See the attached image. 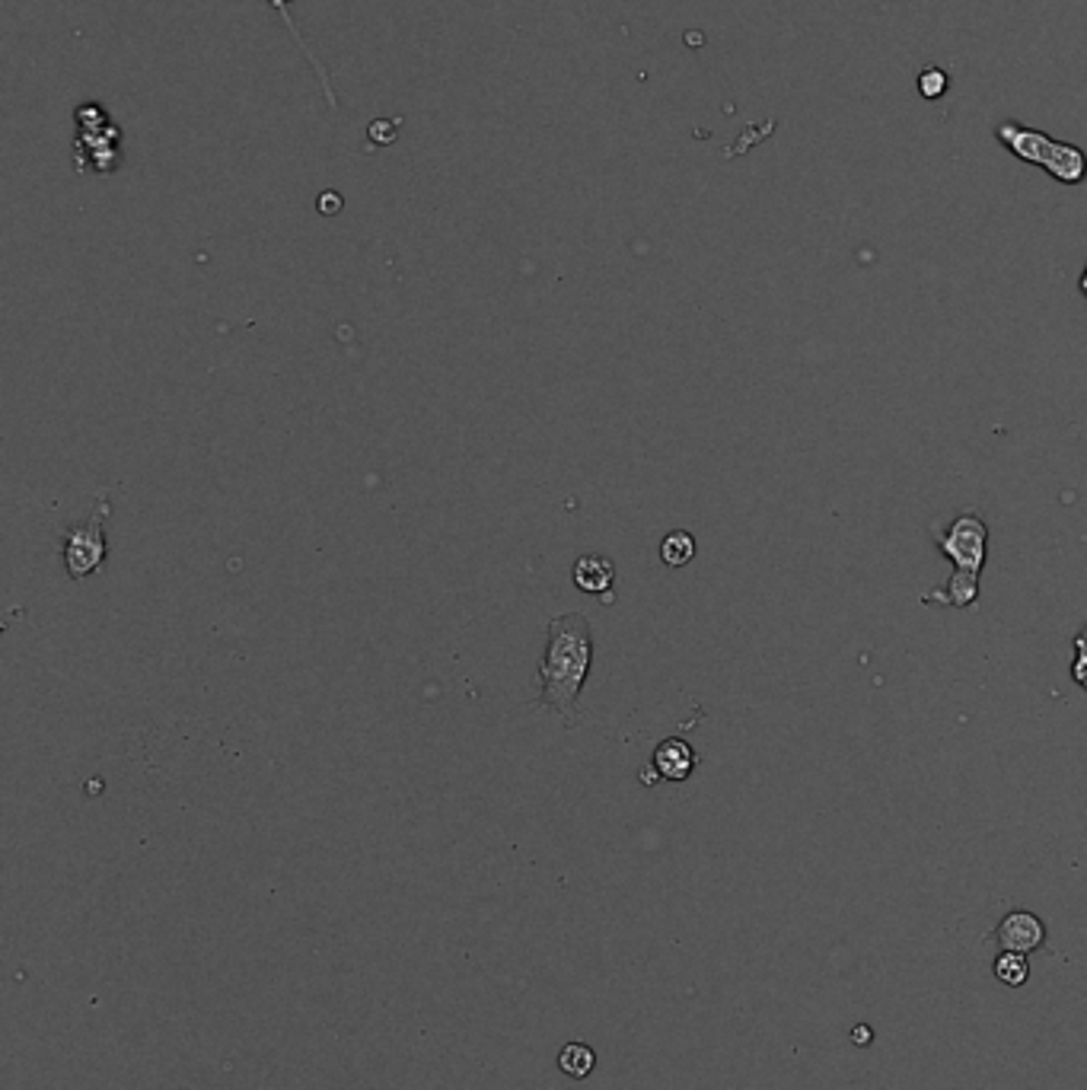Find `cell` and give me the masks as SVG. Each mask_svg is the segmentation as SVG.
<instances>
[{"label":"cell","instance_id":"cell-1","mask_svg":"<svg viewBox=\"0 0 1087 1090\" xmlns=\"http://www.w3.org/2000/svg\"><path fill=\"white\" fill-rule=\"evenodd\" d=\"M593 664V628L584 613H565L549 622L540 664V708L559 714L567 727L577 724V698Z\"/></svg>","mask_w":1087,"mask_h":1090},{"label":"cell","instance_id":"cell-2","mask_svg":"<svg viewBox=\"0 0 1087 1090\" xmlns=\"http://www.w3.org/2000/svg\"><path fill=\"white\" fill-rule=\"evenodd\" d=\"M995 138L1005 143L1017 160L1042 167L1053 179H1059L1065 186H1078L1087 179V157L1081 147L1075 143L1056 141L1042 131H1034L1020 121H1001L995 125Z\"/></svg>","mask_w":1087,"mask_h":1090},{"label":"cell","instance_id":"cell-3","mask_svg":"<svg viewBox=\"0 0 1087 1090\" xmlns=\"http://www.w3.org/2000/svg\"><path fill=\"white\" fill-rule=\"evenodd\" d=\"M106 517H109V498L96 501V511L80 523L65 533V548H61V558H65V568H68V577L71 581H83L99 571V565L106 562Z\"/></svg>","mask_w":1087,"mask_h":1090},{"label":"cell","instance_id":"cell-4","mask_svg":"<svg viewBox=\"0 0 1087 1090\" xmlns=\"http://www.w3.org/2000/svg\"><path fill=\"white\" fill-rule=\"evenodd\" d=\"M931 536H935L938 548L953 562V568H957L953 574L979 581L982 565H986V539H989L986 523L967 514V517H957L947 529H935Z\"/></svg>","mask_w":1087,"mask_h":1090},{"label":"cell","instance_id":"cell-5","mask_svg":"<svg viewBox=\"0 0 1087 1090\" xmlns=\"http://www.w3.org/2000/svg\"><path fill=\"white\" fill-rule=\"evenodd\" d=\"M1042 938H1046V928L1030 912H1011V915H1005V922L998 924V941H1001V948L1011 950V953L1037 950L1042 944Z\"/></svg>","mask_w":1087,"mask_h":1090},{"label":"cell","instance_id":"cell-6","mask_svg":"<svg viewBox=\"0 0 1087 1090\" xmlns=\"http://www.w3.org/2000/svg\"><path fill=\"white\" fill-rule=\"evenodd\" d=\"M615 565L606 555H584L574 565V587L584 593H596L603 603L615 600Z\"/></svg>","mask_w":1087,"mask_h":1090},{"label":"cell","instance_id":"cell-7","mask_svg":"<svg viewBox=\"0 0 1087 1090\" xmlns=\"http://www.w3.org/2000/svg\"><path fill=\"white\" fill-rule=\"evenodd\" d=\"M692 769H695V750L685 740L670 736L654 750V772L666 782H685Z\"/></svg>","mask_w":1087,"mask_h":1090},{"label":"cell","instance_id":"cell-8","mask_svg":"<svg viewBox=\"0 0 1087 1090\" xmlns=\"http://www.w3.org/2000/svg\"><path fill=\"white\" fill-rule=\"evenodd\" d=\"M593 1066H596V1052H593L591 1046L567 1043L565 1049L559 1052V1068L565 1071L567 1078H574V1081L587 1078V1074L593 1071Z\"/></svg>","mask_w":1087,"mask_h":1090},{"label":"cell","instance_id":"cell-9","mask_svg":"<svg viewBox=\"0 0 1087 1090\" xmlns=\"http://www.w3.org/2000/svg\"><path fill=\"white\" fill-rule=\"evenodd\" d=\"M661 558L670 565V568H683V565H689V562L695 558V539H692V533H685V529L666 533L661 543Z\"/></svg>","mask_w":1087,"mask_h":1090},{"label":"cell","instance_id":"cell-10","mask_svg":"<svg viewBox=\"0 0 1087 1090\" xmlns=\"http://www.w3.org/2000/svg\"><path fill=\"white\" fill-rule=\"evenodd\" d=\"M1027 972H1030V967H1027L1024 953L1005 950V953L995 960V975H998L1005 985H1024V982H1027Z\"/></svg>","mask_w":1087,"mask_h":1090},{"label":"cell","instance_id":"cell-11","mask_svg":"<svg viewBox=\"0 0 1087 1090\" xmlns=\"http://www.w3.org/2000/svg\"><path fill=\"white\" fill-rule=\"evenodd\" d=\"M947 87H950V80H947V73L941 68H925L919 73V93L925 99H941L947 93Z\"/></svg>","mask_w":1087,"mask_h":1090},{"label":"cell","instance_id":"cell-12","mask_svg":"<svg viewBox=\"0 0 1087 1090\" xmlns=\"http://www.w3.org/2000/svg\"><path fill=\"white\" fill-rule=\"evenodd\" d=\"M1071 680L1078 686L1087 688V628L1075 638V666H1071Z\"/></svg>","mask_w":1087,"mask_h":1090},{"label":"cell","instance_id":"cell-13","mask_svg":"<svg viewBox=\"0 0 1087 1090\" xmlns=\"http://www.w3.org/2000/svg\"><path fill=\"white\" fill-rule=\"evenodd\" d=\"M1081 290L1087 294V268H1085V275H1081Z\"/></svg>","mask_w":1087,"mask_h":1090}]
</instances>
